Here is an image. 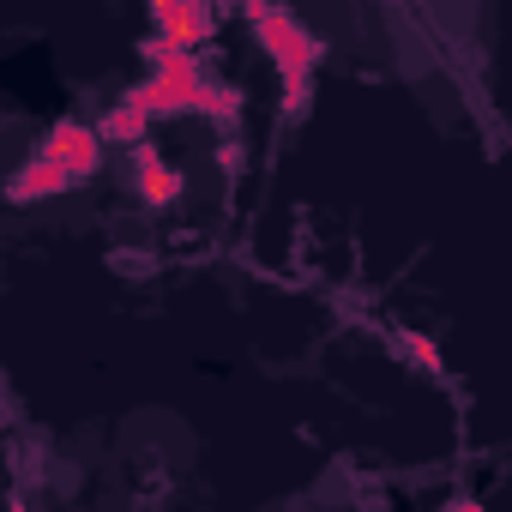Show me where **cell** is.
Segmentation results:
<instances>
[{"label": "cell", "mask_w": 512, "mask_h": 512, "mask_svg": "<svg viewBox=\"0 0 512 512\" xmlns=\"http://www.w3.org/2000/svg\"><path fill=\"white\" fill-rule=\"evenodd\" d=\"M211 7H217V13H229V7H241V0H211Z\"/></svg>", "instance_id": "cell-12"}, {"label": "cell", "mask_w": 512, "mask_h": 512, "mask_svg": "<svg viewBox=\"0 0 512 512\" xmlns=\"http://www.w3.org/2000/svg\"><path fill=\"white\" fill-rule=\"evenodd\" d=\"M43 157H55L73 181H91L97 163H103V139H97V127H85V121H55L49 139H43Z\"/></svg>", "instance_id": "cell-2"}, {"label": "cell", "mask_w": 512, "mask_h": 512, "mask_svg": "<svg viewBox=\"0 0 512 512\" xmlns=\"http://www.w3.org/2000/svg\"><path fill=\"white\" fill-rule=\"evenodd\" d=\"M145 121H151L145 109H133V103H115V109L97 121V139H103V145H139V139H145Z\"/></svg>", "instance_id": "cell-6"}, {"label": "cell", "mask_w": 512, "mask_h": 512, "mask_svg": "<svg viewBox=\"0 0 512 512\" xmlns=\"http://www.w3.org/2000/svg\"><path fill=\"white\" fill-rule=\"evenodd\" d=\"M314 109V79L308 85H284V121H302Z\"/></svg>", "instance_id": "cell-9"}, {"label": "cell", "mask_w": 512, "mask_h": 512, "mask_svg": "<svg viewBox=\"0 0 512 512\" xmlns=\"http://www.w3.org/2000/svg\"><path fill=\"white\" fill-rule=\"evenodd\" d=\"M241 13H247V25H253V31H260V49L278 61L284 85H308V73L320 67L326 43H320L314 31H302V25H296V13L272 7V0H241Z\"/></svg>", "instance_id": "cell-1"}, {"label": "cell", "mask_w": 512, "mask_h": 512, "mask_svg": "<svg viewBox=\"0 0 512 512\" xmlns=\"http://www.w3.org/2000/svg\"><path fill=\"white\" fill-rule=\"evenodd\" d=\"M199 115H217V121H235V115H241V91H229V85H217V79H205V91H199Z\"/></svg>", "instance_id": "cell-7"}, {"label": "cell", "mask_w": 512, "mask_h": 512, "mask_svg": "<svg viewBox=\"0 0 512 512\" xmlns=\"http://www.w3.org/2000/svg\"><path fill=\"white\" fill-rule=\"evenodd\" d=\"M217 163H223V175H235V169H241V145H235V139L217 145Z\"/></svg>", "instance_id": "cell-10"}, {"label": "cell", "mask_w": 512, "mask_h": 512, "mask_svg": "<svg viewBox=\"0 0 512 512\" xmlns=\"http://www.w3.org/2000/svg\"><path fill=\"white\" fill-rule=\"evenodd\" d=\"M67 187H73V175H67L55 157L37 151V157L7 181V199H13V205H31V199H55V193H67Z\"/></svg>", "instance_id": "cell-5"}, {"label": "cell", "mask_w": 512, "mask_h": 512, "mask_svg": "<svg viewBox=\"0 0 512 512\" xmlns=\"http://www.w3.org/2000/svg\"><path fill=\"white\" fill-rule=\"evenodd\" d=\"M133 193H139L145 205H157V211H163V205H175L181 175L163 163V151H157V145H139V151H133Z\"/></svg>", "instance_id": "cell-3"}, {"label": "cell", "mask_w": 512, "mask_h": 512, "mask_svg": "<svg viewBox=\"0 0 512 512\" xmlns=\"http://www.w3.org/2000/svg\"><path fill=\"white\" fill-rule=\"evenodd\" d=\"M157 25H163V37H169L175 49H199V43H211V31H217V7H211V0H175Z\"/></svg>", "instance_id": "cell-4"}, {"label": "cell", "mask_w": 512, "mask_h": 512, "mask_svg": "<svg viewBox=\"0 0 512 512\" xmlns=\"http://www.w3.org/2000/svg\"><path fill=\"white\" fill-rule=\"evenodd\" d=\"M145 7H151V19H163V13L175 7V0H145Z\"/></svg>", "instance_id": "cell-11"}, {"label": "cell", "mask_w": 512, "mask_h": 512, "mask_svg": "<svg viewBox=\"0 0 512 512\" xmlns=\"http://www.w3.org/2000/svg\"><path fill=\"white\" fill-rule=\"evenodd\" d=\"M398 350H404V356H410V362H416V368H422V374H440V368H446V362H440V350H434V338H428V332H398Z\"/></svg>", "instance_id": "cell-8"}]
</instances>
